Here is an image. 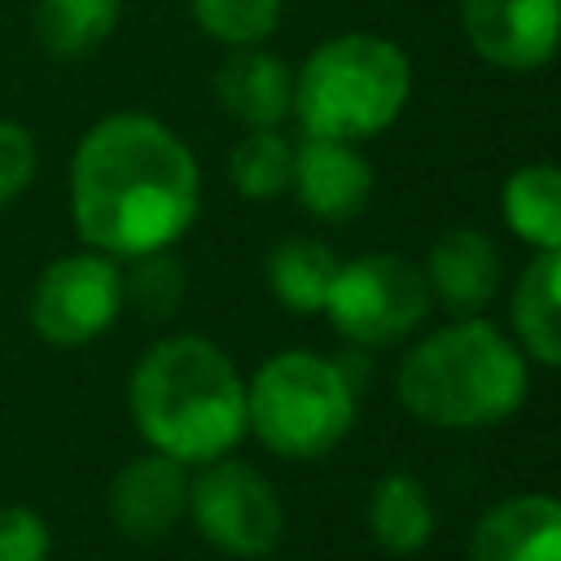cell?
<instances>
[{
    "instance_id": "cell-8",
    "label": "cell",
    "mask_w": 561,
    "mask_h": 561,
    "mask_svg": "<svg viewBox=\"0 0 561 561\" xmlns=\"http://www.w3.org/2000/svg\"><path fill=\"white\" fill-rule=\"evenodd\" d=\"M123 311V267L101 250L53 259L31 285V329L48 346L96 342Z\"/></svg>"
},
{
    "instance_id": "cell-16",
    "label": "cell",
    "mask_w": 561,
    "mask_h": 561,
    "mask_svg": "<svg viewBox=\"0 0 561 561\" xmlns=\"http://www.w3.org/2000/svg\"><path fill=\"white\" fill-rule=\"evenodd\" d=\"M368 530L394 557L421 552L434 535V504L425 486L403 469L386 473L368 495Z\"/></svg>"
},
{
    "instance_id": "cell-23",
    "label": "cell",
    "mask_w": 561,
    "mask_h": 561,
    "mask_svg": "<svg viewBox=\"0 0 561 561\" xmlns=\"http://www.w3.org/2000/svg\"><path fill=\"white\" fill-rule=\"evenodd\" d=\"M53 530L26 504H0V561H48Z\"/></svg>"
},
{
    "instance_id": "cell-22",
    "label": "cell",
    "mask_w": 561,
    "mask_h": 561,
    "mask_svg": "<svg viewBox=\"0 0 561 561\" xmlns=\"http://www.w3.org/2000/svg\"><path fill=\"white\" fill-rule=\"evenodd\" d=\"M184 285H188V276H184L180 259H171L167 250H153V254L131 259V272L123 276V302H131L149 320H162L180 307Z\"/></svg>"
},
{
    "instance_id": "cell-10",
    "label": "cell",
    "mask_w": 561,
    "mask_h": 561,
    "mask_svg": "<svg viewBox=\"0 0 561 561\" xmlns=\"http://www.w3.org/2000/svg\"><path fill=\"white\" fill-rule=\"evenodd\" d=\"M188 465L149 451L127 460L110 482V522L131 543H158L188 508Z\"/></svg>"
},
{
    "instance_id": "cell-18",
    "label": "cell",
    "mask_w": 561,
    "mask_h": 561,
    "mask_svg": "<svg viewBox=\"0 0 561 561\" xmlns=\"http://www.w3.org/2000/svg\"><path fill=\"white\" fill-rule=\"evenodd\" d=\"M337 267L342 263H337V254L324 241H316V237H289V241H280L267 254V285H272V294H276L280 307L311 316V311H324Z\"/></svg>"
},
{
    "instance_id": "cell-7",
    "label": "cell",
    "mask_w": 561,
    "mask_h": 561,
    "mask_svg": "<svg viewBox=\"0 0 561 561\" xmlns=\"http://www.w3.org/2000/svg\"><path fill=\"white\" fill-rule=\"evenodd\" d=\"M202 539L228 557H267L280 543L285 513L272 482L241 460H206L188 478V508Z\"/></svg>"
},
{
    "instance_id": "cell-17",
    "label": "cell",
    "mask_w": 561,
    "mask_h": 561,
    "mask_svg": "<svg viewBox=\"0 0 561 561\" xmlns=\"http://www.w3.org/2000/svg\"><path fill=\"white\" fill-rule=\"evenodd\" d=\"M123 0H35V39L57 61H79L96 53L118 26Z\"/></svg>"
},
{
    "instance_id": "cell-14",
    "label": "cell",
    "mask_w": 561,
    "mask_h": 561,
    "mask_svg": "<svg viewBox=\"0 0 561 561\" xmlns=\"http://www.w3.org/2000/svg\"><path fill=\"white\" fill-rule=\"evenodd\" d=\"M425 285L456 316H478L500 285V254L486 232L451 228L434 241L425 259Z\"/></svg>"
},
{
    "instance_id": "cell-6",
    "label": "cell",
    "mask_w": 561,
    "mask_h": 561,
    "mask_svg": "<svg viewBox=\"0 0 561 561\" xmlns=\"http://www.w3.org/2000/svg\"><path fill=\"white\" fill-rule=\"evenodd\" d=\"M430 307V285L416 263L403 254H359L337 267L324 316L355 346H394L403 342Z\"/></svg>"
},
{
    "instance_id": "cell-5",
    "label": "cell",
    "mask_w": 561,
    "mask_h": 561,
    "mask_svg": "<svg viewBox=\"0 0 561 561\" xmlns=\"http://www.w3.org/2000/svg\"><path fill=\"white\" fill-rule=\"evenodd\" d=\"M355 421V390L346 373L311 351H280L259 364L245 386V430L289 460L333 451Z\"/></svg>"
},
{
    "instance_id": "cell-11",
    "label": "cell",
    "mask_w": 561,
    "mask_h": 561,
    "mask_svg": "<svg viewBox=\"0 0 561 561\" xmlns=\"http://www.w3.org/2000/svg\"><path fill=\"white\" fill-rule=\"evenodd\" d=\"M294 193L307 215L324 224L355 219L373 197V167L355 153L346 140H320L307 136L302 149H294Z\"/></svg>"
},
{
    "instance_id": "cell-15",
    "label": "cell",
    "mask_w": 561,
    "mask_h": 561,
    "mask_svg": "<svg viewBox=\"0 0 561 561\" xmlns=\"http://www.w3.org/2000/svg\"><path fill=\"white\" fill-rule=\"evenodd\" d=\"M513 329L539 364L561 368V245L526 263L513 289Z\"/></svg>"
},
{
    "instance_id": "cell-19",
    "label": "cell",
    "mask_w": 561,
    "mask_h": 561,
    "mask_svg": "<svg viewBox=\"0 0 561 561\" xmlns=\"http://www.w3.org/2000/svg\"><path fill=\"white\" fill-rule=\"evenodd\" d=\"M504 224L535 250L561 245V167L530 162L504 184Z\"/></svg>"
},
{
    "instance_id": "cell-3",
    "label": "cell",
    "mask_w": 561,
    "mask_h": 561,
    "mask_svg": "<svg viewBox=\"0 0 561 561\" xmlns=\"http://www.w3.org/2000/svg\"><path fill=\"white\" fill-rule=\"evenodd\" d=\"M526 399L522 351L486 320L469 316L421 337L399 368V403L438 430H482Z\"/></svg>"
},
{
    "instance_id": "cell-21",
    "label": "cell",
    "mask_w": 561,
    "mask_h": 561,
    "mask_svg": "<svg viewBox=\"0 0 561 561\" xmlns=\"http://www.w3.org/2000/svg\"><path fill=\"white\" fill-rule=\"evenodd\" d=\"M188 4L197 26L228 48L263 44L280 22V0H188Z\"/></svg>"
},
{
    "instance_id": "cell-9",
    "label": "cell",
    "mask_w": 561,
    "mask_h": 561,
    "mask_svg": "<svg viewBox=\"0 0 561 561\" xmlns=\"http://www.w3.org/2000/svg\"><path fill=\"white\" fill-rule=\"evenodd\" d=\"M473 53L500 70L548 66L561 48V0H460Z\"/></svg>"
},
{
    "instance_id": "cell-13",
    "label": "cell",
    "mask_w": 561,
    "mask_h": 561,
    "mask_svg": "<svg viewBox=\"0 0 561 561\" xmlns=\"http://www.w3.org/2000/svg\"><path fill=\"white\" fill-rule=\"evenodd\" d=\"M215 96L241 127L267 131L294 110V75L259 44L232 48L215 70Z\"/></svg>"
},
{
    "instance_id": "cell-2",
    "label": "cell",
    "mask_w": 561,
    "mask_h": 561,
    "mask_svg": "<svg viewBox=\"0 0 561 561\" xmlns=\"http://www.w3.org/2000/svg\"><path fill=\"white\" fill-rule=\"evenodd\" d=\"M127 403L140 438L180 465L219 460L245 438V381L197 333L153 342L131 368Z\"/></svg>"
},
{
    "instance_id": "cell-24",
    "label": "cell",
    "mask_w": 561,
    "mask_h": 561,
    "mask_svg": "<svg viewBox=\"0 0 561 561\" xmlns=\"http://www.w3.org/2000/svg\"><path fill=\"white\" fill-rule=\"evenodd\" d=\"M35 162H39L35 136H31L22 123L0 118V206L13 202V197H22V193L31 188Z\"/></svg>"
},
{
    "instance_id": "cell-1",
    "label": "cell",
    "mask_w": 561,
    "mask_h": 561,
    "mask_svg": "<svg viewBox=\"0 0 561 561\" xmlns=\"http://www.w3.org/2000/svg\"><path fill=\"white\" fill-rule=\"evenodd\" d=\"M197 215V162L153 114H105L70 158V219L88 250L140 259L184 237Z\"/></svg>"
},
{
    "instance_id": "cell-4",
    "label": "cell",
    "mask_w": 561,
    "mask_h": 561,
    "mask_svg": "<svg viewBox=\"0 0 561 561\" xmlns=\"http://www.w3.org/2000/svg\"><path fill=\"white\" fill-rule=\"evenodd\" d=\"M412 92V66L394 39L337 35L320 44L294 75V114L307 136L320 140H368L386 131Z\"/></svg>"
},
{
    "instance_id": "cell-20",
    "label": "cell",
    "mask_w": 561,
    "mask_h": 561,
    "mask_svg": "<svg viewBox=\"0 0 561 561\" xmlns=\"http://www.w3.org/2000/svg\"><path fill=\"white\" fill-rule=\"evenodd\" d=\"M228 175H232V188L245 197V202H272L289 188L294 180V149L285 145V136H276V127L267 131H250L232 158H228Z\"/></svg>"
},
{
    "instance_id": "cell-12",
    "label": "cell",
    "mask_w": 561,
    "mask_h": 561,
    "mask_svg": "<svg viewBox=\"0 0 561 561\" xmlns=\"http://www.w3.org/2000/svg\"><path fill=\"white\" fill-rule=\"evenodd\" d=\"M469 561H561V500L539 491L500 500L478 517Z\"/></svg>"
}]
</instances>
